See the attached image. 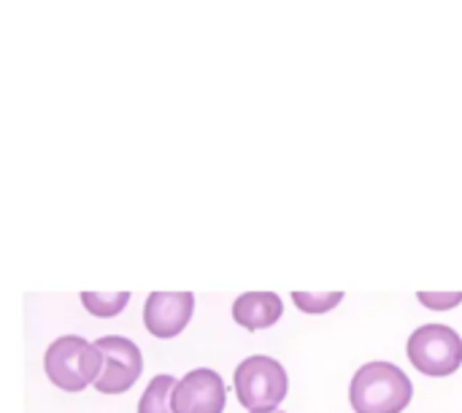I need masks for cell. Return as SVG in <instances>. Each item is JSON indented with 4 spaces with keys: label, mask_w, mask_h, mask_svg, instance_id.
Masks as SVG:
<instances>
[{
    "label": "cell",
    "mask_w": 462,
    "mask_h": 413,
    "mask_svg": "<svg viewBox=\"0 0 462 413\" xmlns=\"http://www.w3.org/2000/svg\"><path fill=\"white\" fill-rule=\"evenodd\" d=\"M414 398L409 376L393 363H365L349 387L355 413H401Z\"/></svg>",
    "instance_id": "1"
},
{
    "label": "cell",
    "mask_w": 462,
    "mask_h": 413,
    "mask_svg": "<svg viewBox=\"0 0 462 413\" xmlns=\"http://www.w3.org/2000/svg\"><path fill=\"white\" fill-rule=\"evenodd\" d=\"M100 349L79 335H62L51 341L43 354V371L49 381L65 392H81L92 387L100 376Z\"/></svg>",
    "instance_id": "2"
},
{
    "label": "cell",
    "mask_w": 462,
    "mask_h": 413,
    "mask_svg": "<svg viewBox=\"0 0 462 413\" xmlns=\"http://www.w3.org/2000/svg\"><path fill=\"white\" fill-rule=\"evenodd\" d=\"M233 381H236L238 403L249 413L276 411L290 390L287 371L282 368V363H276L273 357H265V354L246 357L236 368Z\"/></svg>",
    "instance_id": "3"
},
{
    "label": "cell",
    "mask_w": 462,
    "mask_h": 413,
    "mask_svg": "<svg viewBox=\"0 0 462 413\" xmlns=\"http://www.w3.org/2000/svg\"><path fill=\"white\" fill-rule=\"evenodd\" d=\"M406 352L411 365L430 379L452 376L462 365V338L447 325H422L411 333Z\"/></svg>",
    "instance_id": "4"
},
{
    "label": "cell",
    "mask_w": 462,
    "mask_h": 413,
    "mask_svg": "<svg viewBox=\"0 0 462 413\" xmlns=\"http://www.w3.org/2000/svg\"><path fill=\"white\" fill-rule=\"evenodd\" d=\"M95 346L100 349L103 368H100V376L92 387L103 395L127 392L138 381V376L143 373L141 349L130 338H122V335H103L95 341Z\"/></svg>",
    "instance_id": "5"
},
{
    "label": "cell",
    "mask_w": 462,
    "mask_h": 413,
    "mask_svg": "<svg viewBox=\"0 0 462 413\" xmlns=\"http://www.w3.org/2000/svg\"><path fill=\"white\" fill-rule=\"evenodd\" d=\"M227 403L225 381L211 368H195L171 390L173 413H222Z\"/></svg>",
    "instance_id": "6"
},
{
    "label": "cell",
    "mask_w": 462,
    "mask_h": 413,
    "mask_svg": "<svg viewBox=\"0 0 462 413\" xmlns=\"http://www.w3.org/2000/svg\"><path fill=\"white\" fill-rule=\"evenodd\" d=\"M195 314L192 292H152L143 303V325L154 338H176Z\"/></svg>",
    "instance_id": "7"
},
{
    "label": "cell",
    "mask_w": 462,
    "mask_h": 413,
    "mask_svg": "<svg viewBox=\"0 0 462 413\" xmlns=\"http://www.w3.org/2000/svg\"><path fill=\"white\" fill-rule=\"evenodd\" d=\"M284 314V303L273 292H246L233 303V319L244 330H265L273 327Z\"/></svg>",
    "instance_id": "8"
},
{
    "label": "cell",
    "mask_w": 462,
    "mask_h": 413,
    "mask_svg": "<svg viewBox=\"0 0 462 413\" xmlns=\"http://www.w3.org/2000/svg\"><path fill=\"white\" fill-rule=\"evenodd\" d=\"M81 306L100 319H111L125 311L130 303V292H81Z\"/></svg>",
    "instance_id": "9"
},
{
    "label": "cell",
    "mask_w": 462,
    "mask_h": 413,
    "mask_svg": "<svg viewBox=\"0 0 462 413\" xmlns=\"http://www.w3.org/2000/svg\"><path fill=\"white\" fill-rule=\"evenodd\" d=\"M176 379L173 376H154L146 392L138 400V413H173L171 411V390Z\"/></svg>",
    "instance_id": "10"
},
{
    "label": "cell",
    "mask_w": 462,
    "mask_h": 413,
    "mask_svg": "<svg viewBox=\"0 0 462 413\" xmlns=\"http://www.w3.org/2000/svg\"><path fill=\"white\" fill-rule=\"evenodd\" d=\"M344 300V292H292V303L303 314H328Z\"/></svg>",
    "instance_id": "11"
},
{
    "label": "cell",
    "mask_w": 462,
    "mask_h": 413,
    "mask_svg": "<svg viewBox=\"0 0 462 413\" xmlns=\"http://www.w3.org/2000/svg\"><path fill=\"white\" fill-rule=\"evenodd\" d=\"M417 298L430 311H449L462 303V292H420Z\"/></svg>",
    "instance_id": "12"
},
{
    "label": "cell",
    "mask_w": 462,
    "mask_h": 413,
    "mask_svg": "<svg viewBox=\"0 0 462 413\" xmlns=\"http://www.w3.org/2000/svg\"><path fill=\"white\" fill-rule=\"evenodd\" d=\"M268 413H284V411H279V408H276V411H268Z\"/></svg>",
    "instance_id": "13"
}]
</instances>
